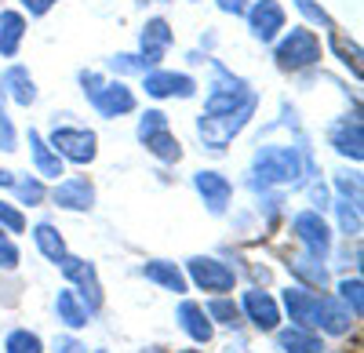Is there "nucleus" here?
<instances>
[{
  "mask_svg": "<svg viewBox=\"0 0 364 353\" xmlns=\"http://www.w3.org/2000/svg\"><path fill=\"white\" fill-rule=\"evenodd\" d=\"M259 106V95L245 99L237 109H226V113H200L197 116V135L211 146V150H226L233 142V135L245 131V124L252 121V113Z\"/></svg>",
  "mask_w": 364,
  "mask_h": 353,
  "instance_id": "nucleus-1",
  "label": "nucleus"
},
{
  "mask_svg": "<svg viewBox=\"0 0 364 353\" xmlns=\"http://www.w3.org/2000/svg\"><path fill=\"white\" fill-rule=\"evenodd\" d=\"M255 186H291L299 183V171H302V161L291 146H262L255 153Z\"/></svg>",
  "mask_w": 364,
  "mask_h": 353,
  "instance_id": "nucleus-2",
  "label": "nucleus"
},
{
  "mask_svg": "<svg viewBox=\"0 0 364 353\" xmlns=\"http://www.w3.org/2000/svg\"><path fill=\"white\" fill-rule=\"evenodd\" d=\"M273 58H277V66L281 70H306V66H314L317 58H321V40H317V33L314 29H302V26H295V29H288V37L273 48Z\"/></svg>",
  "mask_w": 364,
  "mask_h": 353,
  "instance_id": "nucleus-3",
  "label": "nucleus"
},
{
  "mask_svg": "<svg viewBox=\"0 0 364 353\" xmlns=\"http://www.w3.org/2000/svg\"><path fill=\"white\" fill-rule=\"evenodd\" d=\"M95 142H99L95 131H87V128H55L48 146H51L58 157H66L73 164H91V161H95V153H99Z\"/></svg>",
  "mask_w": 364,
  "mask_h": 353,
  "instance_id": "nucleus-4",
  "label": "nucleus"
},
{
  "mask_svg": "<svg viewBox=\"0 0 364 353\" xmlns=\"http://www.w3.org/2000/svg\"><path fill=\"white\" fill-rule=\"evenodd\" d=\"M58 266H63V273L77 284V291H80V299H84V310H87V313L102 306V284H99V273H95V266H91L87 259L66 255L63 262H58Z\"/></svg>",
  "mask_w": 364,
  "mask_h": 353,
  "instance_id": "nucleus-5",
  "label": "nucleus"
},
{
  "mask_svg": "<svg viewBox=\"0 0 364 353\" xmlns=\"http://www.w3.org/2000/svg\"><path fill=\"white\" fill-rule=\"evenodd\" d=\"M245 15H248L252 37L262 40V44H273V40H277V33L284 29V8L277 4V0H255Z\"/></svg>",
  "mask_w": 364,
  "mask_h": 353,
  "instance_id": "nucleus-6",
  "label": "nucleus"
},
{
  "mask_svg": "<svg viewBox=\"0 0 364 353\" xmlns=\"http://www.w3.org/2000/svg\"><path fill=\"white\" fill-rule=\"evenodd\" d=\"M186 270H190V281L197 284V288H204V291H230L233 288V270L226 266V262H219V259H208V255H197V259H190L186 262Z\"/></svg>",
  "mask_w": 364,
  "mask_h": 353,
  "instance_id": "nucleus-7",
  "label": "nucleus"
},
{
  "mask_svg": "<svg viewBox=\"0 0 364 353\" xmlns=\"http://www.w3.org/2000/svg\"><path fill=\"white\" fill-rule=\"evenodd\" d=\"M142 87H146V95H154V99H193L197 95V84H193V77H186V73H168V70H149L146 73V80H142Z\"/></svg>",
  "mask_w": 364,
  "mask_h": 353,
  "instance_id": "nucleus-8",
  "label": "nucleus"
},
{
  "mask_svg": "<svg viewBox=\"0 0 364 353\" xmlns=\"http://www.w3.org/2000/svg\"><path fill=\"white\" fill-rule=\"evenodd\" d=\"M295 233H299V241L306 244V251L314 255V259H328V251H331V229H328V222L317 215V212H302V215H295Z\"/></svg>",
  "mask_w": 364,
  "mask_h": 353,
  "instance_id": "nucleus-9",
  "label": "nucleus"
},
{
  "mask_svg": "<svg viewBox=\"0 0 364 353\" xmlns=\"http://www.w3.org/2000/svg\"><path fill=\"white\" fill-rule=\"evenodd\" d=\"M87 102L95 106L102 116H120V113H132L135 109V95H132V87L128 84H120V80H102L95 92L87 95Z\"/></svg>",
  "mask_w": 364,
  "mask_h": 353,
  "instance_id": "nucleus-10",
  "label": "nucleus"
},
{
  "mask_svg": "<svg viewBox=\"0 0 364 353\" xmlns=\"http://www.w3.org/2000/svg\"><path fill=\"white\" fill-rule=\"evenodd\" d=\"M193 186H197V193L204 197V204H208L211 215H223V212H226V204H230V197H233L230 179H223L219 171H197V175H193Z\"/></svg>",
  "mask_w": 364,
  "mask_h": 353,
  "instance_id": "nucleus-11",
  "label": "nucleus"
},
{
  "mask_svg": "<svg viewBox=\"0 0 364 353\" xmlns=\"http://www.w3.org/2000/svg\"><path fill=\"white\" fill-rule=\"evenodd\" d=\"M168 44H171V26L164 18H149L142 26V33H139V55L149 66H157L164 58V51H168Z\"/></svg>",
  "mask_w": 364,
  "mask_h": 353,
  "instance_id": "nucleus-12",
  "label": "nucleus"
},
{
  "mask_svg": "<svg viewBox=\"0 0 364 353\" xmlns=\"http://www.w3.org/2000/svg\"><path fill=\"white\" fill-rule=\"evenodd\" d=\"M245 313H248V320L259 328V332H277V320H281V310H277V303H273L266 291H245Z\"/></svg>",
  "mask_w": 364,
  "mask_h": 353,
  "instance_id": "nucleus-13",
  "label": "nucleus"
},
{
  "mask_svg": "<svg viewBox=\"0 0 364 353\" xmlns=\"http://www.w3.org/2000/svg\"><path fill=\"white\" fill-rule=\"evenodd\" d=\"M55 204L58 208H70V212H91L95 190H91L87 179H66V183L55 186Z\"/></svg>",
  "mask_w": 364,
  "mask_h": 353,
  "instance_id": "nucleus-14",
  "label": "nucleus"
},
{
  "mask_svg": "<svg viewBox=\"0 0 364 353\" xmlns=\"http://www.w3.org/2000/svg\"><path fill=\"white\" fill-rule=\"evenodd\" d=\"M317 303H321V295H314V291H306V288H288L284 291V306H288V313H291V320L299 328L317 325Z\"/></svg>",
  "mask_w": 364,
  "mask_h": 353,
  "instance_id": "nucleus-15",
  "label": "nucleus"
},
{
  "mask_svg": "<svg viewBox=\"0 0 364 353\" xmlns=\"http://www.w3.org/2000/svg\"><path fill=\"white\" fill-rule=\"evenodd\" d=\"M350 317H353V313H350L343 303L321 295V303H317V325H314V328H321L324 335H346L350 325H353Z\"/></svg>",
  "mask_w": 364,
  "mask_h": 353,
  "instance_id": "nucleus-16",
  "label": "nucleus"
},
{
  "mask_svg": "<svg viewBox=\"0 0 364 353\" xmlns=\"http://www.w3.org/2000/svg\"><path fill=\"white\" fill-rule=\"evenodd\" d=\"M0 87H4L18 106H33L37 102V84H33V77H29L26 66H8L4 73H0Z\"/></svg>",
  "mask_w": 364,
  "mask_h": 353,
  "instance_id": "nucleus-17",
  "label": "nucleus"
},
{
  "mask_svg": "<svg viewBox=\"0 0 364 353\" xmlns=\"http://www.w3.org/2000/svg\"><path fill=\"white\" fill-rule=\"evenodd\" d=\"M331 146L350 157V161H360L364 157V131H360V121L353 116V121H339V124H331Z\"/></svg>",
  "mask_w": 364,
  "mask_h": 353,
  "instance_id": "nucleus-18",
  "label": "nucleus"
},
{
  "mask_svg": "<svg viewBox=\"0 0 364 353\" xmlns=\"http://www.w3.org/2000/svg\"><path fill=\"white\" fill-rule=\"evenodd\" d=\"M142 277L154 281V284H161V288H168V291H175V295H186V288H190L186 273H182L175 262H164V259L146 262V266H142Z\"/></svg>",
  "mask_w": 364,
  "mask_h": 353,
  "instance_id": "nucleus-19",
  "label": "nucleus"
},
{
  "mask_svg": "<svg viewBox=\"0 0 364 353\" xmlns=\"http://www.w3.org/2000/svg\"><path fill=\"white\" fill-rule=\"evenodd\" d=\"M178 325H182V332H186L193 342H211V335H215V328H211L204 306H197V303H190V299L178 306Z\"/></svg>",
  "mask_w": 364,
  "mask_h": 353,
  "instance_id": "nucleus-20",
  "label": "nucleus"
},
{
  "mask_svg": "<svg viewBox=\"0 0 364 353\" xmlns=\"http://www.w3.org/2000/svg\"><path fill=\"white\" fill-rule=\"evenodd\" d=\"M26 37V18L18 11H0V55L15 58Z\"/></svg>",
  "mask_w": 364,
  "mask_h": 353,
  "instance_id": "nucleus-21",
  "label": "nucleus"
},
{
  "mask_svg": "<svg viewBox=\"0 0 364 353\" xmlns=\"http://www.w3.org/2000/svg\"><path fill=\"white\" fill-rule=\"evenodd\" d=\"M139 142H142L146 150L157 157V161H164V164H178V161H182V146H178V139H175L168 128L149 131V135H142Z\"/></svg>",
  "mask_w": 364,
  "mask_h": 353,
  "instance_id": "nucleus-22",
  "label": "nucleus"
},
{
  "mask_svg": "<svg viewBox=\"0 0 364 353\" xmlns=\"http://www.w3.org/2000/svg\"><path fill=\"white\" fill-rule=\"evenodd\" d=\"M29 150H33V164L44 179H58V175H63V157L41 139V131H29Z\"/></svg>",
  "mask_w": 364,
  "mask_h": 353,
  "instance_id": "nucleus-23",
  "label": "nucleus"
},
{
  "mask_svg": "<svg viewBox=\"0 0 364 353\" xmlns=\"http://www.w3.org/2000/svg\"><path fill=\"white\" fill-rule=\"evenodd\" d=\"M277 346L284 349V353H321L324 346H321V339L310 332V328H284V332H277Z\"/></svg>",
  "mask_w": 364,
  "mask_h": 353,
  "instance_id": "nucleus-24",
  "label": "nucleus"
},
{
  "mask_svg": "<svg viewBox=\"0 0 364 353\" xmlns=\"http://www.w3.org/2000/svg\"><path fill=\"white\" fill-rule=\"evenodd\" d=\"M33 241H37V248H41V255L44 259H51L55 266L63 262L70 251H66V241H63V233H58L51 222H41L37 229H33Z\"/></svg>",
  "mask_w": 364,
  "mask_h": 353,
  "instance_id": "nucleus-25",
  "label": "nucleus"
},
{
  "mask_svg": "<svg viewBox=\"0 0 364 353\" xmlns=\"http://www.w3.org/2000/svg\"><path fill=\"white\" fill-rule=\"evenodd\" d=\"M55 313H58V320H63L66 328H84V325H87V310H84V303L77 299V291H58Z\"/></svg>",
  "mask_w": 364,
  "mask_h": 353,
  "instance_id": "nucleus-26",
  "label": "nucleus"
},
{
  "mask_svg": "<svg viewBox=\"0 0 364 353\" xmlns=\"http://www.w3.org/2000/svg\"><path fill=\"white\" fill-rule=\"evenodd\" d=\"M328 44H331V51H336L343 63L353 70V77H360V48L353 44V40H346L339 29H331V37H328Z\"/></svg>",
  "mask_w": 364,
  "mask_h": 353,
  "instance_id": "nucleus-27",
  "label": "nucleus"
},
{
  "mask_svg": "<svg viewBox=\"0 0 364 353\" xmlns=\"http://www.w3.org/2000/svg\"><path fill=\"white\" fill-rule=\"evenodd\" d=\"M204 313H208V317H215L219 325H230V328H237V325H240V310H237L230 299H211Z\"/></svg>",
  "mask_w": 364,
  "mask_h": 353,
  "instance_id": "nucleus-28",
  "label": "nucleus"
},
{
  "mask_svg": "<svg viewBox=\"0 0 364 353\" xmlns=\"http://www.w3.org/2000/svg\"><path fill=\"white\" fill-rule=\"evenodd\" d=\"M339 291H343V303L350 306V313H353V317H360V313H364V299H360L364 284H360V277H353V281H343V284H339Z\"/></svg>",
  "mask_w": 364,
  "mask_h": 353,
  "instance_id": "nucleus-29",
  "label": "nucleus"
},
{
  "mask_svg": "<svg viewBox=\"0 0 364 353\" xmlns=\"http://www.w3.org/2000/svg\"><path fill=\"white\" fill-rule=\"evenodd\" d=\"M8 353H41V335H33V332H11L8 335Z\"/></svg>",
  "mask_w": 364,
  "mask_h": 353,
  "instance_id": "nucleus-30",
  "label": "nucleus"
},
{
  "mask_svg": "<svg viewBox=\"0 0 364 353\" xmlns=\"http://www.w3.org/2000/svg\"><path fill=\"white\" fill-rule=\"evenodd\" d=\"M11 190L18 193L22 204H41V200H44V186H41L37 179H15Z\"/></svg>",
  "mask_w": 364,
  "mask_h": 353,
  "instance_id": "nucleus-31",
  "label": "nucleus"
},
{
  "mask_svg": "<svg viewBox=\"0 0 364 353\" xmlns=\"http://www.w3.org/2000/svg\"><path fill=\"white\" fill-rule=\"evenodd\" d=\"M109 66L120 70V73H149V70H154L142 55H113V58H109Z\"/></svg>",
  "mask_w": 364,
  "mask_h": 353,
  "instance_id": "nucleus-32",
  "label": "nucleus"
},
{
  "mask_svg": "<svg viewBox=\"0 0 364 353\" xmlns=\"http://www.w3.org/2000/svg\"><path fill=\"white\" fill-rule=\"evenodd\" d=\"M291 4L302 11V15H306L310 22H317V26H328V29H336V22H331V15L317 4V0H291Z\"/></svg>",
  "mask_w": 364,
  "mask_h": 353,
  "instance_id": "nucleus-33",
  "label": "nucleus"
},
{
  "mask_svg": "<svg viewBox=\"0 0 364 353\" xmlns=\"http://www.w3.org/2000/svg\"><path fill=\"white\" fill-rule=\"evenodd\" d=\"M339 222L346 233H360V208L357 200H339Z\"/></svg>",
  "mask_w": 364,
  "mask_h": 353,
  "instance_id": "nucleus-34",
  "label": "nucleus"
},
{
  "mask_svg": "<svg viewBox=\"0 0 364 353\" xmlns=\"http://www.w3.org/2000/svg\"><path fill=\"white\" fill-rule=\"evenodd\" d=\"M0 226H4L8 233H22V229H26V219H22V212L15 208V204L0 200Z\"/></svg>",
  "mask_w": 364,
  "mask_h": 353,
  "instance_id": "nucleus-35",
  "label": "nucleus"
},
{
  "mask_svg": "<svg viewBox=\"0 0 364 353\" xmlns=\"http://www.w3.org/2000/svg\"><path fill=\"white\" fill-rule=\"evenodd\" d=\"M288 266L295 270V273H302L306 281H314V284H328V273H324V266H306V259H299V262H288Z\"/></svg>",
  "mask_w": 364,
  "mask_h": 353,
  "instance_id": "nucleus-36",
  "label": "nucleus"
},
{
  "mask_svg": "<svg viewBox=\"0 0 364 353\" xmlns=\"http://www.w3.org/2000/svg\"><path fill=\"white\" fill-rule=\"evenodd\" d=\"M0 150H15V128L4 113V102H0Z\"/></svg>",
  "mask_w": 364,
  "mask_h": 353,
  "instance_id": "nucleus-37",
  "label": "nucleus"
},
{
  "mask_svg": "<svg viewBox=\"0 0 364 353\" xmlns=\"http://www.w3.org/2000/svg\"><path fill=\"white\" fill-rule=\"evenodd\" d=\"M15 266H18V248L0 237V270H15Z\"/></svg>",
  "mask_w": 364,
  "mask_h": 353,
  "instance_id": "nucleus-38",
  "label": "nucleus"
},
{
  "mask_svg": "<svg viewBox=\"0 0 364 353\" xmlns=\"http://www.w3.org/2000/svg\"><path fill=\"white\" fill-rule=\"evenodd\" d=\"M55 353H87V346L80 339H73V335H58L55 339Z\"/></svg>",
  "mask_w": 364,
  "mask_h": 353,
  "instance_id": "nucleus-39",
  "label": "nucleus"
},
{
  "mask_svg": "<svg viewBox=\"0 0 364 353\" xmlns=\"http://www.w3.org/2000/svg\"><path fill=\"white\" fill-rule=\"evenodd\" d=\"M22 8L33 15V18H41V15H48L55 8V0H22Z\"/></svg>",
  "mask_w": 364,
  "mask_h": 353,
  "instance_id": "nucleus-40",
  "label": "nucleus"
},
{
  "mask_svg": "<svg viewBox=\"0 0 364 353\" xmlns=\"http://www.w3.org/2000/svg\"><path fill=\"white\" fill-rule=\"evenodd\" d=\"M219 11H226V15H245V11H248V0H219Z\"/></svg>",
  "mask_w": 364,
  "mask_h": 353,
  "instance_id": "nucleus-41",
  "label": "nucleus"
},
{
  "mask_svg": "<svg viewBox=\"0 0 364 353\" xmlns=\"http://www.w3.org/2000/svg\"><path fill=\"white\" fill-rule=\"evenodd\" d=\"M15 183V175L11 171H0V186H11Z\"/></svg>",
  "mask_w": 364,
  "mask_h": 353,
  "instance_id": "nucleus-42",
  "label": "nucleus"
},
{
  "mask_svg": "<svg viewBox=\"0 0 364 353\" xmlns=\"http://www.w3.org/2000/svg\"><path fill=\"white\" fill-rule=\"evenodd\" d=\"M182 353H197V349H182Z\"/></svg>",
  "mask_w": 364,
  "mask_h": 353,
  "instance_id": "nucleus-43",
  "label": "nucleus"
},
{
  "mask_svg": "<svg viewBox=\"0 0 364 353\" xmlns=\"http://www.w3.org/2000/svg\"><path fill=\"white\" fill-rule=\"evenodd\" d=\"M95 353H106V349H95Z\"/></svg>",
  "mask_w": 364,
  "mask_h": 353,
  "instance_id": "nucleus-44",
  "label": "nucleus"
}]
</instances>
